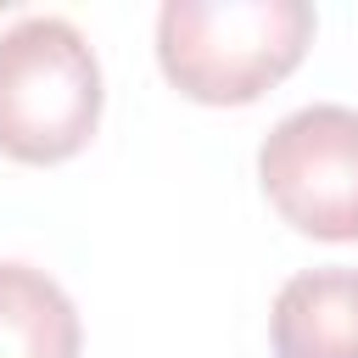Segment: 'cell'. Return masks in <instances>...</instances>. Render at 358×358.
<instances>
[{
    "mask_svg": "<svg viewBox=\"0 0 358 358\" xmlns=\"http://www.w3.org/2000/svg\"><path fill=\"white\" fill-rule=\"evenodd\" d=\"M101 123V67L62 17H22L0 34V151L11 162H67Z\"/></svg>",
    "mask_w": 358,
    "mask_h": 358,
    "instance_id": "2",
    "label": "cell"
},
{
    "mask_svg": "<svg viewBox=\"0 0 358 358\" xmlns=\"http://www.w3.org/2000/svg\"><path fill=\"white\" fill-rule=\"evenodd\" d=\"M84 330L67 291L28 263H0V358H78Z\"/></svg>",
    "mask_w": 358,
    "mask_h": 358,
    "instance_id": "5",
    "label": "cell"
},
{
    "mask_svg": "<svg viewBox=\"0 0 358 358\" xmlns=\"http://www.w3.org/2000/svg\"><path fill=\"white\" fill-rule=\"evenodd\" d=\"M274 358H358V268H308L274 296Z\"/></svg>",
    "mask_w": 358,
    "mask_h": 358,
    "instance_id": "4",
    "label": "cell"
},
{
    "mask_svg": "<svg viewBox=\"0 0 358 358\" xmlns=\"http://www.w3.org/2000/svg\"><path fill=\"white\" fill-rule=\"evenodd\" d=\"M313 45L302 0H168L157 11V62L201 106H246L274 90Z\"/></svg>",
    "mask_w": 358,
    "mask_h": 358,
    "instance_id": "1",
    "label": "cell"
},
{
    "mask_svg": "<svg viewBox=\"0 0 358 358\" xmlns=\"http://www.w3.org/2000/svg\"><path fill=\"white\" fill-rule=\"evenodd\" d=\"M274 213L313 241H358V112L302 106L280 117L257 151Z\"/></svg>",
    "mask_w": 358,
    "mask_h": 358,
    "instance_id": "3",
    "label": "cell"
}]
</instances>
